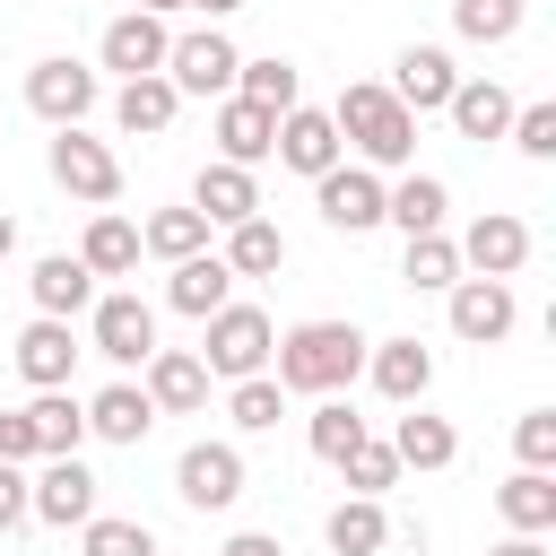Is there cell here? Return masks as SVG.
Here are the masks:
<instances>
[{
    "label": "cell",
    "mask_w": 556,
    "mask_h": 556,
    "mask_svg": "<svg viewBox=\"0 0 556 556\" xmlns=\"http://www.w3.org/2000/svg\"><path fill=\"white\" fill-rule=\"evenodd\" d=\"M226 417H235L243 434H269V426L287 417V391H278V374H243V382H235V400H226Z\"/></svg>",
    "instance_id": "37"
},
{
    "label": "cell",
    "mask_w": 556,
    "mask_h": 556,
    "mask_svg": "<svg viewBox=\"0 0 556 556\" xmlns=\"http://www.w3.org/2000/svg\"><path fill=\"white\" fill-rule=\"evenodd\" d=\"M139 9H156V17H174V9H191V0H139Z\"/></svg>",
    "instance_id": "49"
},
{
    "label": "cell",
    "mask_w": 556,
    "mask_h": 556,
    "mask_svg": "<svg viewBox=\"0 0 556 556\" xmlns=\"http://www.w3.org/2000/svg\"><path fill=\"white\" fill-rule=\"evenodd\" d=\"M200 330H208V339H200V365H208L217 382L269 374V348H278V330H269V313H261V304H217Z\"/></svg>",
    "instance_id": "3"
},
{
    "label": "cell",
    "mask_w": 556,
    "mask_h": 556,
    "mask_svg": "<svg viewBox=\"0 0 556 556\" xmlns=\"http://www.w3.org/2000/svg\"><path fill=\"white\" fill-rule=\"evenodd\" d=\"M400 278L417 287V295H443L452 278H460V252H452V235L434 226V235H408V261H400Z\"/></svg>",
    "instance_id": "35"
},
{
    "label": "cell",
    "mask_w": 556,
    "mask_h": 556,
    "mask_svg": "<svg viewBox=\"0 0 556 556\" xmlns=\"http://www.w3.org/2000/svg\"><path fill=\"white\" fill-rule=\"evenodd\" d=\"M139 374H148L139 391L156 400V417H191V408L208 400V365H200L191 348H156V356H148Z\"/></svg>",
    "instance_id": "19"
},
{
    "label": "cell",
    "mask_w": 556,
    "mask_h": 556,
    "mask_svg": "<svg viewBox=\"0 0 556 556\" xmlns=\"http://www.w3.org/2000/svg\"><path fill=\"white\" fill-rule=\"evenodd\" d=\"M460 43H513L521 35V0H452Z\"/></svg>",
    "instance_id": "38"
},
{
    "label": "cell",
    "mask_w": 556,
    "mask_h": 556,
    "mask_svg": "<svg viewBox=\"0 0 556 556\" xmlns=\"http://www.w3.org/2000/svg\"><path fill=\"white\" fill-rule=\"evenodd\" d=\"M26 513H35V521H52V530L87 521V513H96V469H87L78 452H52V460H43V478H26Z\"/></svg>",
    "instance_id": "10"
},
{
    "label": "cell",
    "mask_w": 556,
    "mask_h": 556,
    "mask_svg": "<svg viewBox=\"0 0 556 556\" xmlns=\"http://www.w3.org/2000/svg\"><path fill=\"white\" fill-rule=\"evenodd\" d=\"M313 208H321L330 235H374V226H382V174L339 156L330 174H313Z\"/></svg>",
    "instance_id": "6"
},
{
    "label": "cell",
    "mask_w": 556,
    "mask_h": 556,
    "mask_svg": "<svg viewBox=\"0 0 556 556\" xmlns=\"http://www.w3.org/2000/svg\"><path fill=\"white\" fill-rule=\"evenodd\" d=\"M9 252H17V217L0 208V261H9Z\"/></svg>",
    "instance_id": "48"
},
{
    "label": "cell",
    "mask_w": 556,
    "mask_h": 556,
    "mask_svg": "<svg viewBox=\"0 0 556 556\" xmlns=\"http://www.w3.org/2000/svg\"><path fill=\"white\" fill-rule=\"evenodd\" d=\"M269 156H278L287 174H304V182H313V174H330V165L348 156V139H339V122H330V113L287 104V113H278V148H269Z\"/></svg>",
    "instance_id": "12"
},
{
    "label": "cell",
    "mask_w": 556,
    "mask_h": 556,
    "mask_svg": "<svg viewBox=\"0 0 556 556\" xmlns=\"http://www.w3.org/2000/svg\"><path fill=\"white\" fill-rule=\"evenodd\" d=\"M339 478H348V486H356V495H382V486H400V452H391V443H374V434H365V443H356V452H348V460H339Z\"/></svg>",
    "instance_id": "40"
},
{
    "label": "cell",
    "mask_w": 556,
    "mask_h": 556,
    "mask_svg": "<svg viewBox=\"0 0 556 556\" xmlns=\"http://www.w3.org/2000/svg\"><path fill=\"white\" fill-rule=\"evenodd\" d=\"M52 182H61L70 200H87V208H113V200H122V156H113L104 139H87L78 122H61V139H52Z\"/></svg>",
    "instance_id": "4"
},
{
    "label": "cell",
    "mask_w": 556,
    "mask_h": 556,
    "mask_svg": "<svg viewBox=\"0 0 556 556\" xmlns=\"http://www.w3.org/2000/svg\"><path fill=\"white\" fill-rule=\"evenodd\" d=\"M235 70H243V52H235V35H217V26L165 43V78H174V96H235Z\"/></svg>",
    "instance_id": "5"
},
{
    "label": "cell",
    "mask_w": 556,
    "mask_h": 556,
    "mask_svg": "<svg viewBox=\"0 0 556 556\" xmlns=\"http://www.w3.org/2000/svg\"><path fill=\"white\" fill-rule=\"evenodd\" d=\"M174 495H182L191 513H226V504L243 495V452H235V443H191V452L174 460Z\"/></svg>",
    "instance_id": "9"
},
{
    "label": "cell",
    "mask_w": 556,
    "mask_h": 556,
    "mask_svg": "<svg viewBox=\"0 0 556 556\" xmlns=\"http://www.w3.org/2000/svg\"><path fill=\"white\" fill-rule=\"evenodd\" d=\"M165 304H174V313H191V321H208L217 304H235V269H226L217 252H191V261H174Z\"/></svg>",
    "instance_id": "23"
},
{
    "label": "cell",
    "mask_w": 556,
    "mask_h": 556,
    "mask_svg": "<svg viewBox=\"0 0 556 556\" xmlns=\"http://www.w3.org/2000/svg\"><path fill=\"white\" fill-rule=\"evenodd\" d=\"M495 513H504L513 530L547 539V530H556V478H547V469H513V478L495 486Z\"/></svg>",
    "instance_id": "29"
},
{
    "label": "cell",
    "mask_w": 556,
    "mask_h": 556,
    "mask_svg": "<svg viewBox=\"0 0 556 556\" xmlns=\"http://www.w3.org/2000/svg\"><path fill=\"white\" fill-rule=\"evenodd\" d=\"M165 17L156 9H122L113 26H104V43H96V61L104 70H122V78H148V70H165Z\"/></svg>",
    "instance_id": "14"
},
{
    "label": "cell",
    "mask_w": 556,
    "mask_h": 556,
    "mask_svg": "<svg viewBox=\"0 0 556 556\" xmlns=\"http://www.w3.org/2000/svg\"><path fill=\"white\" fill-rule=\"evenodd\" d=\"M443 295H452V339H469V348H495V339L521 321L513 278H452Z\"/></svg>",
    "instance_id": "8"
},
{
    "label": "cell",
    "mask_w": 556,
    "mask_h": 556,
    "mask_svg": "<svg viewBox=\"0 0 556 556\" xmlns=\"http://www.w3.org/2000/svg\"><path fill=\"white\" fill-rule=\"evenodd\" d=\"M26 417H35V452H43V460L87 443V400H70V382H61V391H35Z\"/></svg>",
    "instance_id": "31"
},
{
    "label": "cell",
    "mask_w": 556,
    "mask_h": 556,
    "mask_svg": "<svg viewBox=\"0 0 556 556\" xmlns=\"http://www.w3.org/2000/svg\"><path fill=\"white\" fill-rule=\"evenodd\" d=\"M0 460H17V469H26V460H43V452H35V417H26V408H0Z\"/></svg>",
    "instance_id": "43"
},
{
    "label": "cell",
    "mask_w": 556,
    "mask_h": 556,
    "mask_svg": "<svg viewBox=\"0 0 556 556\" xmlns=\"http://www.w3.org/2000/svg\"><path fill=\"white\" fill-rule=\"evenodd\" d=\"M452 87H460V70H452V52H443V43H408V52L391 61V96H400L408 113H443V104H452Z\"/></svg>",
    "instance_id": "16"
},
{
    "label": "cell",
    "mask_w": 556,
    "mask_h": 556,
    "mask_svg": "<svg viewBox=\"0 0 556 556\" xmlns=\"http://www.w3.org/2000/svg\"><path fill=\"white\" fill-rule=\"evenodd\" d=\"M70 365H78V339H70V321L35 313V321L17 330V374H26L35 391H61V382H70Z\"/></svg>",
    "instance_id": "21"
},
{
    "label": "cell",
    "mask_w": 556,
    "mask_h": 556,
    "mask_svg": "<svg viewBox=\"0 0 556 556\" xmlns=\"http://www.w3.org/2000/svg\"><path fill=\"white\" fill-rule=\"evenodd\" d=\"M87 339H96L104 365H148L156 356V313L139 295H96L87 304Z\"/></svg>",
    "instance_id": "7"
},
{
    "label": "cell",
    "mask_w": 556,
    "mask_h": 556,
    "mask_svg": "<svg viewBox=\"0 0 556 556\" xmlns=\"http://www.w3.org/2000/svg\"><path fill=\"white\" fill-rule=\"evenodd\" d=\"M26 295H35V313L78 321V313L96 304V269H87L78 252H43V261H35V278H26Z\"/></svg>",
    "instance_id": "18"
},
{
    "label": "cell",
    "mask_w": 556,
    "mask_h": 556,
    "mask_svg": "<svg viewBox=\"0 0 556 556\" xmlns=\"http://www.w3.org/2000/svg\"><path fill=\"white\" fill-rule=\"evenodd\" d=\"M513 452H521V469H556V408H521Z\"/></svg>",
    "instance_id": "42"
},
{
    "label": "cell",
    "mask_w": 556,
    "mask_h": 556,
    "mask_svg": "<svg viewBox=\"0 0 556 556\" xmlns=\"http://www.w3.org/2000/svg\"><path fill=\"white\" fill-rule=\"evenodd\" d=\"M269 374H278V391L330 400V391H348V382L365 374V330H356V321H295V330H278Z\"/></svg>",
    "instance_id": "1"
},
{
    "label": "cell",
    "mask_w": 556,
    "mask_h": 556,
    "mask_svg": "<svg viewBox=\"0 0 556 556\" xmlns=\"http://www.w3.org/2000/svg\"><path fill=\"white\" fill-rule=\"evenodd\" d=\"M365 374H374V391H382L391 408H408V400H426V382H434V348H426V339H365Z\"/></svg>",
    "instance_id": "15"
},
{
    "label": "cell",
    "mask_w": 556,
    "mask_h": 556,
    "mask_svg": "<svg viewBox=\"0 0 556 556\" xmlns=\"http://www.w3.org/2000/svg\"><path fill=\"white\" fill-rule=\"evenodd\" d=\"M443 113H452V130H460V139H478V148H486V139H504V122H513V96H504L495 78H460Z\"/></svg>",
    "instance_id": "28"
},
{
    "label": "cell",
    "mask_w": 556,
    "mask_h": 556,
    "mask_svg": "<svg viewBox=\"0 0 556 556\" xmlns=\"http://www.w3.org/2000/svg\"><path fill=\"white\" fill-rule=\"evenodd\" d=\"M156 426V400L139 391V382H104L96 400H87V434H104V443H139Z\"/></svg>",
    "instance_id": "26"
},
{
    "label": "cell",
    "mask_w": 556,
    "mask_h": 556,
    "mask_svg": "<svg viewBox=\"0 0 556 556\" xmlns=\"http://www.w3.org/2000/svg\"><path fill=\"white\" fill-rule=\"evenodd\" d=\"M217 556H287V547H278V539H269V530H235V539H226V547H217Z\"/></svg>",
    "instance_id": "45"
},
{
    "label": "cell",
    "mask_w": 556,
    "mask_h": 556,
    "mask_svg": "<svg viewBox=\"0 0 556 556\" xmlns=\"http://www.w3.org/2000/svg\"><path fill=\"white\" fill-rule=\"evenodd\" d=\"M191 9H208V26H217V17H235V9H252V0H191Z\"/></svg>",
    "instance_id": "47"
},
{
    "label": "cell",
    "mask_w": 556,
    "mask_h": 556,
    "mask_svg": "<svg viewBox=\"0 0 556 556\" xmlns=\"http://www.w3.org/2000/svg\"><path fill=\"white\" fill-rule=\"evenodd\" d=\"M330 122H339V139H348L374 174L417 156V113H408L382 78H348V87H339V104H330Z\"/></svg>",
    "instance_id": "2"
},
{
    "label": "cell",
    "mask_w": 556,
    "mask_h": 556,
    "mask_svg": "<svg viewBox=\"0 0 556 556\" xmlns=\"http://www.w3.org/2000/svg\"><path fill=\"white\" fill-rule=\"evenodd\" d=\"M235 96H252V104L287 113V104H304V78H295V61H287V52H261V61H243V70H235Z\"/></svg>",
    "instance_id": "33"
},
{
    "label": "cell",
    "mask_w": 556,
    "mask_h": 556,
    "mask_svg": "<svg viewBox=\"0 0 556 556\" xmlns=\"http://www.w3.org/2000/svg\"><path fill=\"white\" fill-rule=\"evenodd\" d=\"M26 104H35L52 130H61V122H87V113H96V70L70 61V52H52V61L26 70Z\"/></svg>",
    "instance_id": "11"
},
{
    "label": "cell",
    "mask_w": 556,
    "mask_h": 556,
    "mask_svg": "<svg viewBox=\"0 0 556 556\" xmlns=\"http://www.w3.org/2000/svg\"><path fill=\"white\" fill-rule=\"evenodd\" d=\"M87 556H156V530L148 521H122V513H87Z\"/></svg>",
    "instance_id": "39"
},
{
    "label": "cell",
    "mask_w": 556,
    "mask_h": 556,
    "mask_svg": "<svg viewBox=\"0 0 556 556\" xmlns=\"http://www.w3.org/2000/svg\"><path fill=\"white\" fill-rule=\"evenodd\" d=\"M452 252H460V269H478V278H513V269L530 261V226H521L513 208H486V217H469V235H460Z\"/></svg>",
    "instance_id": "13"
},
{
    "label": "cell",
    "mask_w": 556,
    "mask_h": 556,
    "mask_svg": "<svg viewBox=\"0 0 556 556\" xmlns=\"http://www.w3.org/2000/svg\"><path fill=\"white\" fill-rule=\"evenodd\" d=\"M208 139H217V156H226V165H261V156L278 148V113H269V104H252V96H217Z\"/></svg>",
    "instance_id": "17"
},
{
    "label": "cell",
    "mask_w": 556,
    "mask_h": 556,
    "mask_svg": "<svg viewBox=\"0 0 556 556\" xmlns=\"http://www.w3.org/2000/svg\"><path fill=\"white\" fill-rule=\"evenodd\" d=\"M191 208L208 217V226H243V217H261V182H252V165H200V182H191Z\"/></svg>",
    "instance_id": "20"
},
{
    "label": "cell",
    "mask_w": 556,
    "mask_h": 556,
    "mask_svg": "<svg viewBox=\"0 0 556 556\" xmlns=\"http://www.w3.org/2000/svg\"><path fill=\"white\" fill-rule=\"evenodd\" d=\"M486 556H547V547H539L530 530H513V539H504V547H486Z\"/></svg>",
    "instance_id": "46"
},
{
    "label": "cell",
    "mask_w": 556,
    "mask_h": 556,
    "mask_svg": "<svg viewBox=\"0 0 556 556\" xmlns=\"http://www.w3.org/2000/svg\"><path fill=\"white\" fill-rule=\"evenodd\" d=\"M174 113H182V96H174V78H165V70L122 78V96H113V122H122L130 139H165V130H174Z\"/></svg>",
    "instance_id": "22"
},
{
    "label": "cell",
    "mask_w": 556,
    "mask_h": 556,
    "mask_svg": "<svg viewBox=\"0 0 556 556\" xmlns=\"http://www.w3.org/2000/svg\"><path fill=\"white\" fill-rule=\"evenodd\" d=\"M304 434H313V452H321V460H330V469H339V460H348V452H356V443H365V417H356V408H348V400H339V391H330V400H321V408H313V417H304Z\"/></svg>",
    "instance_id": "36"
},
{
    "label": "cell",
    "mask_w": 556,
    "mask_h": 556,
    "mask_svg": "<svg viewBox=\"0 0 556 556\" xmlns=\"http://www.w3.org/2000/svg\"><path fill=\"white\" fill-rule=\"evenodd\" d=\"M78 261H87L96 278H130V269H139V226H130V217H113V208H96V217H87Z\"/></svg>",
    "instance_id": "30"
},
{
    "label": "cell",
    "mask_w": 556,
    "mask_h": 556,
    "mask_svg": "<svg viewBox=\"0 0 556 556\" xmlns=\"http://www.w3.org/2000/svg\"><path fill=\"white\" fill-rule=\"evenodd\" d=\"M235 278H269L278 261H287V235L269 226V217H243V226H226V252H217Z\"/></svg>",
    "instance_id": "32"
},
{
    "label": "cell",
    "mask_w": 556,
    "mask_h": 556,
    "mask_svg": "<svg viewBox=\"0 0 556 556\" xmlns=\"http://www.w3.org/2000/svg\"><path fill=\"white\" fill-rule=\"evenodd\" d=\"M443 208H452V191H443L434 174H400V182H382V226H400V235H434Z\"/></svg>",
    "instance_id": "25"
},
{
    "label": "cell",
    "mask_w": 556,
    "mask_h": 556,
    "mask_svg": "<svg viewBox=\"0 0 556 556\" xmlns=\"http://www.w3.org/2000/svg\"><path fill=\"white\" fill-rule=\"evenodd\" d=\"M139 252H156V261H191V252H208V217H200V208H156V217L139 226Z\"/></svg>",
    "instance_id": "34"
},
{
    "label": "cell",
    "mask_w": 556,
    "mask_h": 556,
    "mask_svg": "<svg viewBox=\"0 0 556 556\" xmlns=\"http://www.w3.org/2000/svg\"><path fill=\"white\" fill-rule=\"evenodd\" d=\"M504 139L521 148V156H556V104H513V122H504Z\"/></svg>",
    "instance_id": "41"
},
{
    "label": "cell",
    "mask_w": 556,
    "mask_h": 556,
    "mask_svg": "<svg viewBox=\"0 0 556 556\" xmlns=\"http://www.w3.org/2000/svg\"><path fill=\"white\" fill-rule=\"evenodd\" d=\"M17 521H26V469L0 460V530H17Z\"/></svg>",
    "instance_id": "44"
},
{
    "label": "cell",
    "mask_w": 556,
    "mask_h": 556,
    "mask_svg": "<svg viewBox=\"0 0 556 556\" xmlns=\"http://www.w3.org/2000/svg\"><path fill=\"white\" fill-rule=\"evenodd\" d=\"M391 452H400V469H452L460 434H452V417H426V400H408V417H391Z\"/></svg>",
    "instance_id": "24"
},
{
    "label": "cell",
    "mask_w": 556,
    "mask_h": 556,
    "mask_svg": "<svg viewBox=\"0 0 556 556\" xmlns=\"http://www.w3.org/2000/svg\"><path fill=\"white\" fill-rule=\"evenodd\" d=\"M321 539H330V556H382V547H391V521H382V495H348V504H330V521H321Z\"/></svg>",
    "instance_id": "27"
}]
</instances>
